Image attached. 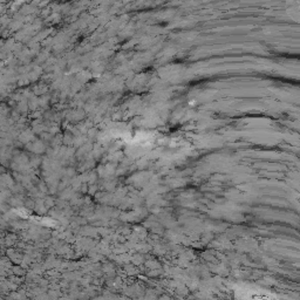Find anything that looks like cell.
<instances>
[{
	"instance_id": "6da1fadb",
	"label": "cell",
	"mask_w": 300,
	"mask_h": 300,
	"mask_svg": "<svg viewBox=\"0 0 300 300\" xmlns=\"http://www.w3.org/2000/svg\"><path fill=\"white\" fill-rule=\"evenodd\" d=\"M286 9L291 17H293L295 20L299 18V0H287Z\"/></svg>"
}]
</instances>
